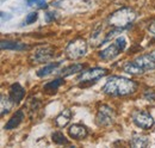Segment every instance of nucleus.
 I'll return each mask as SVG.
<instances>
[{
    "label": "nucleus",
    "instance_id": "f257e3e1",
    "mask_svg": "<svg viewBox=\"0 0 155 148\" xmlns=\"http://www.w3.org/2000/svg\"><path fill=\"white\" fill-rule=\"evenodd\" d=\"M137 90V84L135 81L123 78V76H111L106 84L103 86V92L112 97H124L130 96Z\"/></svg>",
    "mask_w": 155,
    "mask_h": 148
},
{
    "label": "nucleus",
    "instance_id": "f03ea898",
    "mask_svg": "<svg viewBox=\"0 0 155 148\" xmlns=\"http://www.w3.org/2000/svg\"><path fill=\"white\" fill-rule=\"evenodd\" d=\"M137 13L135 10H133L131 7H123L115 11L109 18L107 23L109 25L114 26V28H120L124 29L129 25H131L135 22Z\"/></svg>",
    "mask_w": 155,
    "mask_h": 148
},
{
    "label": "nucleus",
    "instance_id": "7ed1b4c3",
    "mask_svg": "<svg viewBox=\"0 0 155 148\" xmlns=\"http://www.w3.org/2000/svg\"><path fill=\"white\" fill-rule=\"evenodd\" d=\"M87 53V42L84 38H77L68 43L66 48V56L69 60H78Z\"/></svg>",
    "mask_w": 155,
    "mask_h": 148
},
{
    "label": "nucleus",
    "instance_id": "20e7f679",
    "mask_svg": "<svg viewBox=\"0 0 155 148\" xmlns=\"http://www.w3.org/2000/svg\"><path fill=\"white\" fill-rule=\"evenodd\" d=\"M54 55H55V48L49 44H44V45H39L37 48H35L29 57V60L31 63H43V62L51 60Z\"/></svg>",
    "mask_w": 155,
    "mask_h": 148
},
{
    "label": "nucleus",
    "instance_id": "39448f33",
    "mask_svg": "<svg viewBox=\"0 0 155 148\" xmlns=\"http://www.w3.org/2000/svg\"><path fill=\"white\" fill-rule=\"evenodd\" d=\"M125 45H127V39L123 36L117 37L115 39V42L111 45H109L107 48H105L104 50H101L99 53V56L103 60H106V61L107 60H112L125 49Z\"/></svg>",
    "mask_w": 155,
    "mask_h": 148
},
{
    "label": "nucleus",
    "instance_id": "423d86ee",
    "mask_svg": "<svg viewBox=\"0 0 155 148\" xmlns=\"http://www.w3.org/2000/svg\"><path fill=\"white\" fill-rule=\"evenodd\" d=\"M116 118L115 110L109 105H101L98 109L97 116H96V123L99 127H107L114 123Z\"/></svg>",
    "mask_w": 155,
    "mask_h": 148
},
{
    "label": "nucleus",
    "instance_id": "0eeeda50",
    "mask_svg": "<svg viewBox=\"0 0 155 148\" xmlns=\"http://www.w3.org/2000/svg\"><path fill=\"white\" fill-rule=\"evenodd\" d=\"M106 74H107V71L105 68H99V67L91 68L80 74L78 78V81L80 85H84L86 82H96L100 78L105 76Z\"/></svg>",
    "mask_w": 155,
    "mask_h": 148
},
{
    "label": "nucleus",
    "instance_id": "6e6552de",
    "mask_svg": "<svg viewBox=\"0 0 155 148\" xmlns=\"http://www.w3.org/2000/svg\"><path fill=\"white\" fill-rule=\"evenodd\" d=\"M133 121L136 127L143 130L150 129L154 126V118L147 111H136L133 115Z\"/></svg>",
    "mask_w": 155,
    "mask_h": 148
},
{
    "label": "nucleus",
    "instance_id": "1a4fd4ad",
    "mask_svg": "<svg viewBox=\"0 0 155 148\" xmlns=\"http://www.w3.org/2000/svg\"><path fill=\"white\" fill-rule=\"evenodd\" d=\"M134 61L144 72L154 71L155 69V57L152 55V53L150 54H144V55L138 56V57H136Z\"/></svg>",
    "mask_w": 155,
    "mask_h": 148
},
{
    "label": "nucleus",
    "instance_id": "9d476101",
    "mask_svg": "<svg viewBox=\"0 0 155 148\" xmlns=\"http://www.w3.org/2000/svg\"><path fill=\"white\" fill-rule=\"evenodd\" d=\"M68 135L74 140H82L88 135V130L82 124H72L68 128Z\"/></svg>",
    "mask_w": 155,
    "mask_h": 148
},
{
    "label": "nucleus",
    "instance_id": "9b49d317",
    "mask_svg": "<svg viewBox=\"0 0 155 148\" xmlns=\"http://www.w3.org/2000/svg\"><path fill=\"white\" fill-rule=\"evenodd\" d=\"M24 96H25V90L20 84L16 82V84L11 85V87H10V98L15 104L20 103V100L24 98Z\"/></svg>",
    "mask_w": 155,
    "mask_h": 148
},
{
    "label": "nucleus",
    "instance_id": "f8f14e48",
    "mask_svg": "<svg viewBox=\"0 0 155 148\" xmlns=\"http://www.w3.org/2000/svg\"><path fill=\"white\" fill-rule=\"evenodd\" d=\"M72 116H73V112H72L71 109H64V110L61 111L58 116H56V118H55V124H56L58 127H60V128L66 127V126L71 122Z\"/></svg>",
    "mask_w": 155,
    "mask_h": 148
},
{
    "label": "nucleus",
    "instance_id": "ddd939ff",
    "mask_svg": "<svg viewBox=\"0 0 155 148\" xmlns=\"http://www.w3.org/2000/svg\"><path fill=\"white\" fill-rule=\"evenodd\" d=\"M90 43L91 45L93 47H98L100 44H104L105 43V37H104V32H103V26H97L94 29V31L91 34V37H90Z\"/></svg>",
    "mask_w": 155,
    "mask_h": 148
},
{
    "label": "nucleus",
    "instance_id": "4468645a",
    "mask_svg": "<svg viewBox=\"0 0 155 148\" xmlns=\"http://www.w3.org/2000/svg\"><path fill=\"white\" fill-rule=\"evenodd\" d=\"M23 118H24V112H23V110H18L8 119V122L5 124V129L10 130V129H13V128H17L20 123H21Z\"/></svg>",
    "mask_w": 155,
    "mask_h": 148
},
{
    "label": "nucleus",
    "instance_id": "2eb2a0df",
    "mask_svg": "<svg viewBox=\"0 0 155 148\" xmlns=\"http://www.w3.org/2000/svg\"><path fill=\"white\" fill-rule=\"evenodd\" d=\"M0 47L2 50H24L28 48L26 44H23L20 42H13V41H1Z\"/></svg>",
    "mask_w": 155,
    "mask_h": 148
},
{
    "label": "nucleus",
    "instance_id": "dca6fc26",
    "mask_svg": "<svg viewBox=\"0 0 155 148\" xmlns=\"http://www.w3.org/2000/svg\"><path fill=\"white\" fill-rule=\"evenodd\" d=\"M123 69L127 72V73L131 74V75H141V74L144 73V71L136 63L135 61H129L124 65Z\"/></svg>",
    "mask_w": 155,
    "mask_h": 148
},
{
    "label": "nucleus",
    "instance_id": "f3484780",
    "mask_svg": "<svg viewBox=\"0 0 155 148\" xmlns=\"http://www.w3.org/2000/svg\"><path fill=\"white\" fill-rule=\"evenodd\" d=\"M63 84H64V80H63L62 78H58V79H55V80H53V81L48 82L47 85H44L43 90H44L47 93L53 94V93L56 92V91L58 90V87H60L61 85H63Z\"/></svg>",
    "mask_w": 155,
    "mask_h": 148
},
{
    "label": "nucleus",
    "instance_id": "a211bd4d",
    "mask_svg": "<svg viewBox=\"0 0 155 148\" xmlns=\"http://www.w3.org/2000/svg\"><path fill=\"white\" fill-rule=\"evenodd\" d=\"M61 65H62V62H54V63H49L48 66H45V67L41 68L39 71H37V76L43 78V76H47V75H49V74L54 73V71H56Z\"/></svg>",
    "mask_w": 155,
    "mask_h": 148
},
{
    "label": "nucleus",
    "instance_id": "6ab92c4d",
    "mask_svg": "<svg viewBox=\"0 0 155 148\" xmlns=\"http://www.w3.org/2000/svg\"><path fill=\"white\" fill-rule=\"evenodd\" d=\"M82 69H84V65H81V63H74V65H71V66L66 67L64 69H62L60 74L64 78V76H68V75H72V74L79 73Z\"/></svg>",
    "mask_w": 155,
    "mask_h": 148
},
{
    "label": "nucleus",
    "instance_id": "aec40b11",
    "mask_svg": "<svg viewBox=\"0 0 155 148\" xmlns=\"http://www.w3.org/2000/svg\"><path fill=\"white\" fill-rule=\"evenodd\" d=\"M13 104H15V103L11 100L10 96H8V97L1 96V116L6 115V113L10 111V109L12 108Z\"/></svg>",
    "mask_w": 155,
    "mask_h": 148
},
{
    "label": "nucleus",
    "instance_id": "412c9836",
    "mask_svg": "<svg viewBox=\"0 0 155 148\" xmlns=\"http://www.w3.org/2000/svg\"><path fill=\"white\" fill-rule=\"evenodd\" d=\"M149 143L147 136H138V135H135L131 140V146L133 147H147Z\"/></svg>",
    "mask_w": 155,
    "mask_h": 148
},
{
    "label": "nucleus",
    "instance_id": "4be33fe9",
    "mask_svg": "<svg viewBox=\"0 0 155 148\" xmlns=\"http://www.w3.org/2000/svg\"><path fill=\"white\" fill-rule=\"evenodd\" d=\"M51 140L56 145H69V141L66 139V136L61 131H55L51 134Z\"/></svg>",
    "mask_w": 155,
    "mask_h": 148
},
{
    "label": "nucleus",
    "instance_id": "5701e85b",
    "mask_svg": "<svg viewBox=\"0 0 155 148\" xmlns=\"http://www.w3.org/2000/svg\"><path fill=\"white\" fill-rule=\"evenodd\" d=\"M37 12H30L29 15H28V17L25 18V24H32V23H35V20L37 19Z\"/></svg>",
    "mask_w": 155,
    "mask_h": 148
},
{
    "label": "nucleus",
    "instance_id": "b1692460",
    "mask_svg": "<svg viewBox=\"0 0 155 148\" xmlns=\"http://www.w3.org/2000/svg\"><path fill=\"white\" fill-rule=\"evenodd\" d=\"M148 31H149L152 35H154L155 36V20L150 24V25H149V26H148Z\"/></svg>",
    "mask_w": 155,
    "mask_h": 148
},
{
    "label": "nucleus",
    "instance_id": "393cba45",
    "mask_svg": "<svg viewBox=\"0 0 155 148\" xmlns=\"http://www.w3.org/2000/svg\"><path fill=\"white\" fill-rule=\"evenodd\" d=\"M26 1H28V5L29 6H31V5H34L36 2V0H26Z\"/></svg>",
    "mask_w": 155,
    "mask_h": 148
},
{
    "label": "nucleus",
    "instance_id": "a878e982",
    "mask_svg": "<svg viewBox=\"0 0 155 148\" xmlns=\"http://www.w3.org/2000/svg\"><path fill=\"white\" fill-rule=\"evenodd\" d=\"M152 55H153V56H154V57H155V50H154V52H153V53H152Z\"/></svg>",
    "mask_w": 155,
    "mask_h": 148
}]
</instances>
